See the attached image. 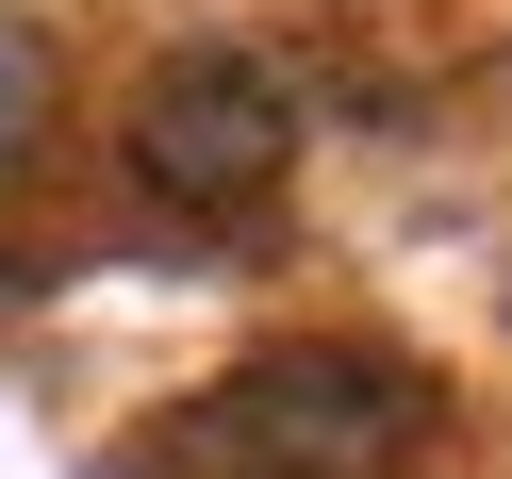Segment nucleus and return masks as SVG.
I'll return each instance as SVG.
<instances>
[{"mask_svg":"<svg viewBox=\"0 0 512 479\" xmlns=\"http://www.w3.org/2000/svg\"><path fill=\"white\" fill-rule=\"evenodd\" d=\"M413 413H430V380L380 347H265L248 380H215L199 463L215 479H397Z\"/></svg>","mask_w":512,"mask_h":479,"instance_id":"obj_1","label":"nucleus"},{"mask_svg":"<svg viewBox=\"0 0 512 479\" xmlns=\"http://www.w3.org/2000/svg\"><path fill=\"white\" fill-rule=\"evenodd\" d=\"M116 149H133V182L166 215H248L298 166V83L265 50H166L133 83V116H116Z\"/></svg>","mask_w":512,"mask_h":479,"instance_id":"obj_2","label":"nucleus"},{"mask_svg":"<svg viewBox=\"0 0 512 479\" xmlns=\"http://www.w3.org/2000/svg\"><path fill=\"white\" fill-rule=\"evenodd\" d=\"M34 133H50V34H34V17H0V182L34 166Z\"/></svg>","mask_w":512,"mask_h":479,"instance_id":"obj_3","label":"nucleus"}]
</instances>
